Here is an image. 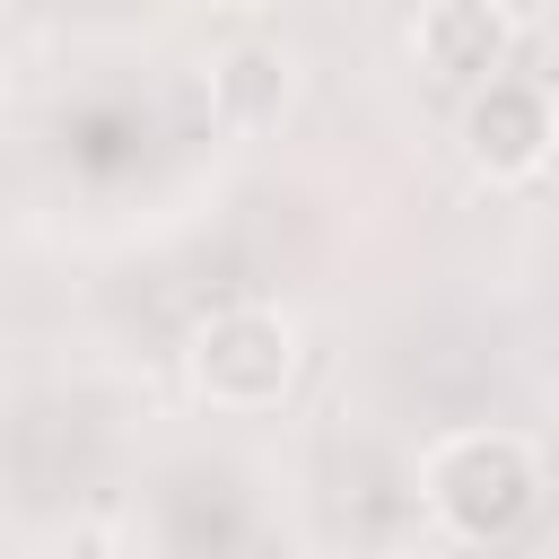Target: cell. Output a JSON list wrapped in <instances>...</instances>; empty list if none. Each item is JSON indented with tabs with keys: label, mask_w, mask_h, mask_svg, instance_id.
Here are the masks:
<instances>
[{
	"label": "cell",
	"mask_w": 559,
	"mask_h": 559,
	"mask_svg": "<svg viewBox=\"0 0 559 559\" xmlns=\"http://www.w3.org/2000/svg\"><path fill=\"white\" fill-rule=\"evenodd\" d=\"M419 507L463 550H489V542L524 533L533 507H542V454H533V437H515V428H445L419 454Z\"/></svg>",
	"instance_id": "obj_1"
},
{
	"label": "cell",
	"mask_w": 559,
	"mask_h": 559,
	"mask_svg": "<svg viewBox=\"0 0 559 559\" xmlns=\"http://www.w3.org/2000/svg\"><path fill=\"white\" fill-rule=\"evenodd\" d=\"M306 367V341L280 306H218L183 341V384L210 411H280Z\"/></svg>",
	"instance_id": "obj_2"
},
{
	"label": "cell",
	"mask_w": 559,
	"mask_h": 559,
	"mask_svg": "<svg viewBox=\"0 0 559 559\" xmlns=\"http://www.w3.org/2000/svg\"><path fill=\"white\" fill-rule=\"evenodd\" d=\"M550 140H559V122H550V96H542L533 79L498 70V79H480V87L463 96V157H472V175H489V183H533V175L550 166Z\"/></svg>",
	"instance_id": "obj_3"
},
{
	"label": "cell",
	"mask_w": 559,
	"mask_h": 559,
	"mask_svg": "<svg viewBox=\"0 0 559 559\" xmlns=\"http://www.w3.org/2000/svg\"><path fill=\"white\" fill-rule=\"evenodd\" d=\"M411 61L437 79V87H480V79H498L507 61H515V9L507 0H419V17H411Z\"/></svg>",
	"instance_id": "obj_4"
},
{
	"label": "cell",
	"mask_w": 559,
	"mask_h": 559,
	"mask_svg": "<svg viewBox=\"0 0 559 559\" xmlns=\"http://www.w3.org/2000/svg\"><path fill=\"white\" fill-rule=\"evenodd\" d=\"M210 114H218V131H236V140L280 131V122L297 114V52H288V44H262V35L227 44V52L210 61Z\"/></svg>",
	"instance_id": "obj_5"
},
{
	"label": "cell",
	"mask_w": 559,
	"mask_h": 559,
	"mask_svg": "<svg viewBox=\"0 0 559 559\" xmlns=\"http://www.w3.org/2000/svg\"><path fill=\"white\" fill-rule=\"evenodd\" d=\"M210 9H236V17H253V9H280V0H210Z\"/></svg>",
	"instance_id": "obj_6"
}]
</instances>
